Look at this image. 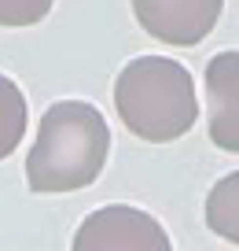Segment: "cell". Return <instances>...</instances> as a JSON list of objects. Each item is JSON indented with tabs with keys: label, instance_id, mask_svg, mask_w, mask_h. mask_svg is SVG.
I'll return each instance as SVG.
<instances>
[{
	"label": "cell",
	"instance_id": "cell-1",
	"mask_svg": "<svg viewBox=\"0 0 239 251\" xmlns=\"http://www.w3.org/2000/svg\"><path fill=\"white\" fill-rule=\"evenodd\" d=\"M107 118L85 100H59L41 115L37 141L26 155V185L41 196L77 192L107 166Z\"/></svg>",
	"mask_w": 239,
	"mask_h": 251
},
{
	"label": "cell",
	"instance_id": "cell-2",
	"mask_svg": "<svg viewBox=\"0 0 239 251\" xmlns=\"http://www.w3.org/2000/svg\"><path fill=\"white\" fill-rule=\"evenodd\" d=\"M114 107L129 133L151 144L184 137L199 118L192 74L166 55H136L125 63L114 81Z\"/></svg>",
	"mask_w": 239,
	"mask_h": 251
},
{
	"label": "cell",
	"instance_id": "cell-3",
	"mask_svg": "<svg viewBox=\"0 0 239 251\" xmlns=\"http://www.w3.org/2000/svg\"><path fill=\"white\" fill-rule=\"evenodd\" d=\"M70 251H173V244L154 214L129 203H107L77 226Z\"/></svg>",
	"mask_w": 239,
	"mask_h": 251
},
{
	"label": "cell",
	"instance_id": "cell-4",
	"mask_svg": "<svg viewBox=\"0 0 239 251\" xmlns=\"http://www.w3.org/2000/svg\"><path fill=\"white\" fill-rule=\"evenodd\" d=\"M224 0H132L140 26L154 41L173 48H192L221 19Z\"/></svg>",
	"mask_w": 239,
	"mask_h": 251
},
{
	"label": "cell",
	"instance_id": "cell-5",
	"mask_svg": "<svg viewBox=\"0 0 239 251\" xmlns=\"http://www.w3.org/2000/svg\"><path fill=\"white\" fill-rule=\"evenodd\" d=\"M210 141L239 155V52H217L206 63Z\"/></svg>",
	"mask_w": 239,
	"mask_h": 251
},
{
	"label": "cell",
	"instance_id": "cell-6",
	"mask_svg": "<svg viewBox=\"0 0 239 251\" xmlns=\"http://www.w3.org/2000/svg\"><path fill=\"white\" fill-rule=\"evenodd\" d=\"M206 226L210 233L239 248V170L224 174L206 192Z\"/></svg>",
	"mask_w": 239,
	"mask_h": 251
},
{
	"label": "cell",
	"instance_id": "cell-7",
	"mask_svg": "<svg viewBox=\"0 0 239 251\" xmlns=\"http://www.w3.org/2000/svg\"><path fill=\"white\" fill-rule=\"evenodd\" d=\"M26 133V96L8 74H0V159H8Z\"/></svg>",
	"mask_w": 239,
	"mask_h": 251
},
{
	"label": "cell",
	"instance_id": "cell-8",
	"mask_svg": "<svg viewBox=\"0 0 239 251\" xmlns=\"http://www.w3.org/2000/svg\"><path fill=\"white\" fill-rule=\"evenodd\" d=\"M55 0H0V26H37Z\"/></svg>",
	"mask_w": 239,
	"mask_h": 251
}]
</instances>
